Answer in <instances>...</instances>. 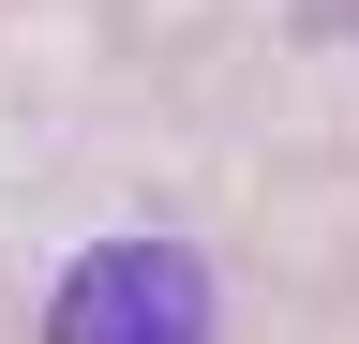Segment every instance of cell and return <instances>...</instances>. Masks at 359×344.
<instances>
[{
  "instance_id": "1",
  "label": "cell",
  "mask_w": 359,
  "mask_h": 344,
  "mask_svg": "<svg viewBox=\"0 0 359 344\" xmlns=\"http://www.w3.org/2000/svg\"><path fill=\"white\" fill-rule=\"evenodd\" d=\"M45 344H210V270L180 240H90L45 299Z\"/></svg>"
},
{
  "instance_id": "2",
  "label": "cell",
  "mask_w": 359,
  "mask_h": 344,
  "mask_svg": "<svg viewBox=\"0 0 359 344\" xmlns=\"http://www.w3.org/2000/svg\"><path fill=\"white\" fill-rule=\"evenodd\" d=\"M314 30H359V0H314Z\"/></svg>"
}]
</instances>
